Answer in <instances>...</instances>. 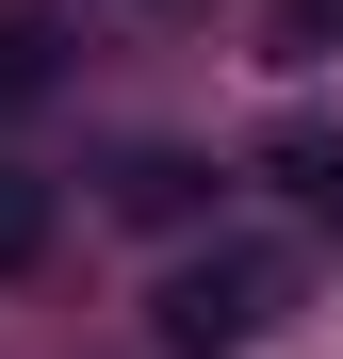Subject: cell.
Wrapping results in <instances>:
<instances>
[{
	"label": "cell",
	"mask_w": 343,
	"mask_h": 359,
	"mask_svg": "<svg viewBox=\"0 0 343 359\" xmlns=\"http://www.w3.org/2000/svg\"><path fill=\"white\" fill-rule=\"evenodd\" d=\"M278 311H295V262H278V245H180L147 278V343L163 359H246Z\"/></svg>",
	"instance_id": "cell-1"
},
{
	"label": "cell",
	"mask_w": 343,
	"mask_h": 359,
	"mask_svg": "<svg viewBox=\"0 0 343 359\" xmlns=\"http://www.w3.org/2000/svg\"><path fill=\"white\" fill-rule=\"evenodd\" d=\"M98 196L131 212V229H180V212L213 196V163H196V147H114V180H98Z\"/></svg>",
	"instance_id": "cell-2"
},
{
	"label": "cell",
	"mask_w": 343,
	"mask_h": 359,
	"mask_svg": "<svg viewBox=\"0 0 343 359\" xmlns=\"http://www.w3.org/2000/svg\"><path fill=\"white\" fill-rule=\"evenodd\" d=\"M66 0H0V114H17V98H49V82H66Z\"/></svg>",
	"instance_id": "cell-3"
},
{
	"label": "cell",
	"mask_w": 343,
	"mask_h": 359,
	"mask_svg": "<svg viewBox=\"0 0 343 359\" xmlns=\"http://www.w3.org/2000/svg\"><path fill=\"white\" fill-rule=\"evenodd\" d=\"M262 180H295V196H311V229L343 245V131H311V114H295V131L262 147Z\"/></svg>",
	"instance_id": "cell-4"
},
{
	"label": "cell",
	"mask_w": 343,
	"mask_h": 359,
	"mask_svg": "<svg viewBox=\"0 0 343 359\" xmlns=\"http://www.w3.org/2000/svg\"><path fill=\"white\" fill-rule=\"evenodd\" d=\"M49 229H66V196H49L33 163H0V278H33V262H49Z\"/></svg>",
	"instance_id": "cell-5"
},
{
	"label": "cell",
	"mask_w": 343,
	"mask_h": 359,
	"mask_svg": "<svg viewBox=\"0 0 343 359\" xmlns=\"http://www.w3.org/2000/svg\"><path fill=\"white\" fill-rule=\"evenodd\" d=\"M262 66H343V0H262Z\"/></svg>",
	"instance_id": "cell-6"
}]
</instances>
